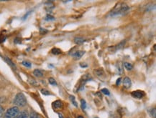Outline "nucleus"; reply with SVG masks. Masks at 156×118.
Instances as JSON below:
<instances>
[{"label":"nucleus","instance_id":"f03ea898","mask_svg":"<svg viewBox=\"0 0 156 118\" xmlns=\"http://www.w3.org/2000/svg\"><path fill=\"white\" fill-rule=\"evenodd\" d=\"M14 104L15 105L18 106V107H24L27 104V100H26L25 96L24 94L18 93L15 97V100H14Z\"/></svg>","mask_w":156,"mask_h":118},{"label":"nucleus","instance_id":"6ab92c4d","mask_svg":"<svg viewBox=\"0 0 156 118\" xmlns=\"http://www.w3.org/2000/svg\"><path fill=\"white\" fill-rule=\"evenodd\" d=\"M81 108L84 110L87 107V104H86V101L84 100H81Z\"/></svg>","mask_w":156,"mask_h":118},{"label":"nucleus","instance_id":"f257e3e1","mask_svg":"<svg viewBox=\"0 0 156 118\" xmlns=\"http://www.w3.org/2000/svg\"><path fill=\"white\" fill-rule=\"evenodd\" d=\"M129 10V7L124 3L117 4L113 11L112 12V16H117V15H122L127 12Z\"/></svg>","mask_w":156,"mask_h":118},{"label":"nucleus","instance_id":"4468645a","mask_svg":"<svg viewBox=\"0 0 156 118\" xmlns=\"http://www.w3.org/2000/svg\"><path fill=\"white\" fill-rule=\"evenodd\" d=\"M48 81H49V83H50V84H52V85H54V86L57 85V82H56V81L55 80V79H53V78H52V77L49 78Z\"/></svg>","mask_w":156,"mask_h":118},{"label":"nucleus","instance_id":"412c9836","mask_svg":"<svg viewBox=\"0 0 156 118\" xmlns=\"http://www.w3.org/2000/svg\"><path fill=\"white\" fill-rule=\"evenodd\" d=\"M5 60H6V61L8 62V64H9V65H10V66H11V67H14V68H15V65H14L13 63H12V62H11V60H9L8 58H5Z\"/></svg>","mask_w":156,"mask_h":118},{"label":"nucleus","instance_id":"4be33fe9","mask_svg":"<svg viewBox=\"0 0 156 118\" xmlns=\"http://www.w3.org/2000/svg\"><path fill=\"white\" fill-rule=\"evenodd\" d=\"M41 93H43V95H50V93H49L48 90H44V89H43V90H41Z\"/></svg>","mask_w":156,"mask_h":118},{"label":"nucleus","instance_id":"a211bd4d","mask_svg":"<svg viewBox=\"0 0 156 118\" xmlns=\"http://www.w3.org/2000/svg\"><path fill=\"white\" fill-rule=\"evenodd\" d=\"M101 92L103 94H104V95H109V90L106 89V88H104V89H102L101 90Z\"/></svg>","mask_w":156,"mask_h":118},{"label":"nucleus","instance_id":"20e7f679","mask_svg":"<svg viewBox=\"0 0 156 118\" xmlns=\"http://www.w3.org/2000/svg\"><path fill=\"white\" fill-rule=\"evenodd\" d=\"M131 95L135 98L142 99L144 97L145 93L143 91H141V90H136V91H133Z\"/></svg>","mask_w":156,"mask_h":118},{"label":"nucleus","instance_id":"f3484780","mask_svg":"<svg viewBox=\"0 0 156 118\" xmlns=\"http://www.w3.org/2000/svg\"><path fill=\"white\" fill-rule=\"evenodd\" d=\"M30 118H40V117L38 115V114L36 113V112H33L30 114Z\"/></svg>","mask_w":156,"mask_h":118},{"label":"nucleus","instance_id":"393cba45","mask_svg":"<svg viewBox=\"0 0 156 118\" xmlns=\"http://www.w3.org/2000/svg\"><path fill=\"white\" fill-rule=\"evenodd\" d=\"M121 81H122V78H119V79H117V82H116V84H117V85H119V84H120V82H121Z\"/></svg>","mask_w":156,"mask_h":118},{"label":"nucleus","instance_id":"cd10ccee","mask_svg":"<svg viewBox=\"0 0 156 118\" xmlns=\"http://www.w3.org/2000/svg\"><path fill=\"white\" fill-rule=\"evenodd\" d=\"M59 117H60V118H64V117H63L62 114H59Z\"/></svg>","mask_w":156,"mask_h":118},{"label":"nucleus","instance_id":"0eeeda50","mask_svg":"<svg viewBox=\"0 0 156 118\" xmlns=\"http://www.w3.org/2000/svg\"><path fill=\"white\" fill-rule=\"evenodd\" d=\"M53 107L55 109H61L63 107V103L61 100H56L53 102Z\"/></svg>","mask_w":156,"mask_h":118},{"label":"nucleus","instance_id":"423d86ee","mask_svg":"<svg viewBox=\"0 0 156 118\" xmlns=\"http://www.w3.org/2000/svg\"><path fill=\"white\" fill-rule=\"evenodd\" d=\"M84 54H85V52L84 51H76L73 54L72 56L73 57V58H74L75 60H77L81 58V57L83 56Z\"/></svg>","mask_w":156,"mask_h":118},{"label":"nucleus","instance_id":"7ed1b4c3","mask_svg":"<svg viewBox=\"0 0 156 118\" xmlns=\"http://www.w3.org/2000/svg\"><path fill=\"white\" fill-rule=\"evenodd\" d=\"M19 109L17 107H13L10 108L4 114V118H15L19 114Z\"/></svg>","mask_w":156,"mask_h":118},{"label":"nucleus","instance_id":"a878e982","mask_svg":"<svg viewBox=\"0 0 156 118\" xmlns=\"http://www.w3.org/2000/svg\"><path fill=\"white\" fill-rule=\"evenodd\" d=\"M31 13V12H27V14H26V15H24V17H23V20H25V19L26 18H27V17L28 16V15H30V14Z\"/></svg>","mask_w":156,"mask_h":118},{"label":"nucleus","instance_id":"dca6fc26","mask_svg":"<svg viewBox=\"0 0 156 118\" xmlns=\"http://www.w3.org/2000/svg\"><path fill=\"white\" fill-rule=\"evenodd\" d=\"M70 100H71V102H72V103L73 104V105L76 106V107H78V105H77L76 100H75V97L74 96H72V95H70Z\"/></svg>","mask_w":156,"mask_h":118},{"label":"nucleus","instance_id":"ddd939ff","mask_svg":"<svg viewBox=\"0 0 156 118\" xmlns=\"http://www.w3.org/2000/svg\"><path fill=\"white\" fill-rule=\"evenodd\" d=\"M51 52L53 55H60L61 53V50L60 49H58V48H53V49L51 50Z\"/></svg>","mask_w":156,"mask_h":118},{"label":"nucleus","instance_id":"39448f33","mask_svg":"<svg viewBox=\"0 0 156 118\" xmlns=\"http://www.w3.org/2000/svg\"><path fill=\"white\" fill-rule=\"evenodd\" d=\"M123 86L126 88V89H129V88L131 87V86H132V82H131V79H129V77H126L124 78Z\"/></svg>","mask_w":156,"mask_h":118},{"label":"nucleus","instance_id":"6e6552de","mask_svg":"<svg viewBox=\"0 0 156 118\" xmlns=\"http://www.w3.org/2000/svg\"><path fill=\"white\" fill-rule=\"evenodd\" d=\"M84 42H85V39H84L83 37H76L74 39V42L76 43V44H81L82 43Z\"/></svg>","mask_w":156,"mask_h":118},{"label":"nucleus","instance_id":"2eb2a0df","mask_svg":"<svg viewBox=\"0 0 156 118\" xmlns=\"http://www.w3.org/2000/svg\"><path fill=\"white\" fill-rule=\"evenodd\" d=\"M124 44H125V41H123L122 42H120V44H117L116 47H115V48H116V50H120L121 49L122 47H123V46L124 45Z\"/></svg>","mask_w":156,"mask_h":118},{"label":"nucleus","instance_id":"bb28decb","mask_svg":"<svg viewBox=\"0 0 156 118\" xmlns=\"http://www.w3.org/2000/svg\"><path fill=\"white\" fill-rule=\"evenodd\" d=\"M81 67H87V65H82V64H81Z\"/></svg>","mask_w":156,"mask_h":118},{"label":"nucleus","instance_id":"9b49d317","mask_svg":"<svg viewBox=\"0 0 156 118\" xmlns=\"http://www.w3.org/2000/svg\"><path fill=\"white\" fill-rule=\"evenodd\" d=\"M94 73H95L97 76H102L104 74V70L102 69H97L96 70H94Z\"/></svg>","mask_w":156,"mask_h":118},{"label":"nucleus","instance_id":"c85d7f7f","mask_svg":"<svg viewBox=\"0 0 156 118\" xmlns=\"http://www.w3.org/2000/svg\"><path fill=\"white\" fill-rule=\"evenodd\" d=\"M77 118H84L83 117H82V116H78V117H77Z\"/></svg>","mask_w":156,"mask_h":118},{"label":"nucleus","instance_id":"f8f14e48","mask_svg":"<svg viewBox=\"0 0 156 118\" xmlns=\"http://www.w3.org/2000/svg\"><path fill=\"white\" fill-rule=\"evenodd\" d=\"M124 67H125V69H127V70H132L133 68V66L132 64L129 63V62H124Z\"/></svg>","mask_w":156,"mask_h":118},{"label":"nucleus","instance_id":"b1692460","mask_svg":"<svg viewBox=\"0 0 156 118\" xmlns=\"http://www.w3.org/2000/svg\"><path fill=\"white\" fill-rule=\"evenodd\" d=\"M3 112H4V109H3L2 107L0 106V117H1V115L3 114Z\"/></svg>","mask_w":156,"mask_h":118},{"label":"nucleus","instance_id":"5701e85b","mask_svg":"<svg viewBox=\"0 0 156 118\" xmlns=\"http://www.w3.org/2000/svg\"><path fill=\"white\" fill-rule=\"evenodd\" d=\"M45 20H53L54 17L52 16H50V15H48V16L46 17V18H45Z\"/></svg>","mask_w":156,"mask_h":118},{"label":"nucleus","instance_id":"aec40b11","mask_svg":"<svg viewBox=\"0 0 156 118\" xmlns=\"http://www.w3.org/2000/svg\"><path fill=\"white\" fill-rule=\"evenodd\" d=\"M22 65H23L24 66H25V67H31V63L30 62H27V61L22 62Z\"/></svg>","mask_w":156,"mask_h":118},{"label":"nucleus","instance_id":"1a4fd4ad","mask_svg":"<svg viewBox=\"0 0 156 118\" xmlns=\"http://www.w3.org/2000/svg\"><path fill=\"white\" fill-rule=\"evenodd\" d=\"M15 118H28V112L27 111H23Z\"/></svg>","mask_w":156,"mask_h":118},{"label":"nucleus","instance_id":"9d476101","mask_svg":"<svg viewBox=\"0 0 156 118\" xmlns=\"http://www.w3.org/2000/svg\"><path fill=\"white\" fill-rule=\"evenodd\" d=\"M33 74H34V75L35 77H41L43 76V72L41 70H40V69H35V70H34Z\"/></svg>","mask_w":156,"mask_h":118}]
</instances>
